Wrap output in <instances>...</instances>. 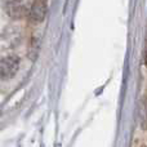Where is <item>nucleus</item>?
<instances>
[{"instance_id":"nucleus-4","label":"nucleus","mask_w":147,"mask_h":147,"mask_svg":"<svg viewBox=\"0 0 147 147\" xmlns=\"http://www.w3.org/2000/svg\"><path fill=\"white\" fill-rule=\"evenodd\" d=\"M145 63H147V45H146V49H145Z\"/></svg>"},{"instance_id":"nucleus-2","label":"nucleus","mask_w":147,"mask_h":147,"mask_svg":"<svg viewBox=\"0 0 147 147\" xmlns=\"http://www.w3.org/2000/svg\"><path fill=\"white\" fill-rule=\"evenodd\" d=\"M47 9H48V0H34L32 5L28 12V18L32 23H40L45 20Z\"/></svg>"},{"instance_id":"nucleus-3","label":"nucleus","mask_w":147,"mask_h":147,"mask_svg":"<svg viewBox=\"0 0 147 147\" xmlns=\"http://www.w3.org/2000/svg\"><path fill=\"white\" fill-rule=\"evenodd\" d=\"M5 12L13 20H21L27 14V8L23 4V0H5Z\"/></svg>"},{"instance_id":"nucleus-1","label":"nucleus","mask_w":147,"mask_h":147,"mask_svg":"<svg viewBox=\"0 0 147 147\" xmlns=\"http://www.w3.org/2000/svg\"><path fill=\"white\" fill-rule=\"evenodd\" d=\"M21 59L16 54H9L0 58V79L1 80H10L17 75L20 70Z\"/></svg>"}]
</instances>
